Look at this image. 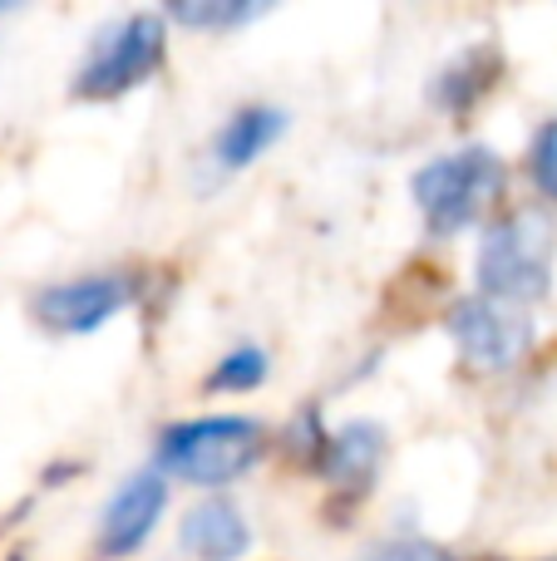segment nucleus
I'll return each mask as SVG.
<instances>
[{
	"mask_svg": "<svg viewBox=\"0 0 557 561\" xmlns=\"http://www.w3.org/2000/svg\"><path fill=\"white\" fill-rule=\"evenodd\" d=\"M266 454V428L247 414H203L158 434V468L193 488H227Z\"/></svg>",
	"mask_w": 557,
	"mask_h": 561,
	"instance_id": "obj_1",
	"label": "nucleus"
},
{
	"mask_svg": "<svg viewBox=\"0 0 557 561\" xmlns=\"http://www.w3.org/2000/svg\"><path fill=\"white\" fill-rule=\"evenodd\" d=\"M553 266H557V237L543 213H509L484 232L479 242V276L484 296L513 300V306H538L553 290Z\"/></svg>",
	"mask_w": 557,
	"mask_h": 561,
	"instance_id": "obj_2",
	"label": "nucleus"
},
{
	"mask_svg": "<svg viewBox=\"0 0 557 561\" xmlns=\"http://www.w3.org/2000/svg\"><path fill=\"white\" fill-rule=\"evenodd\" d=\"M503 178L509 173H503V158L493 148H459V153L424 163L414 173L410 193L434 237H459L489 217V207L503 193Z\"/></svg>",
	"mask_w": 557,
	"mask_h": 561,
	"instance_id": "obj_3",
	"label": "nucleus"
},
{
	"mask_svg": "<svg viewBox=\"0 0 557 561\" xmlns=\"http://www.w3.org/2000/svg\"><path fill=\"white\" fill-rule=\"evenodd\" d=\"M163 20L158 15H128L104 25L94 39H89L84 59L75 69V99H89V104H109V99L138 89L144 79L158 75L163 65Z\"/></svg>",
	"mask_w": 557,
	"mask_h": 561,
	"instance_id": "obj_4",
	"label": "nucleus"
},
{
	"mask_svg": "<svg viewBox=\"0 0 557 561\" xmlns=\"http://www.w3.org/2000/svg\"><path fill=\"white\" fill-rule=\"evenodd\" d=\"M450 340L459 350V359L484 375H503V369L523 365V355L533 350V320L523 306L499 296H464L450 310Z\"/></svg>",
	"mask_w": 557,
	"mask_h": 561,
	"instance_id": "obj_5",
	"label": "nucleus"
},
{
	"mask_svg": "<svg viewBox=\"0 0 557 561\" xmlns=\"http://www.w3.org/2000/svg\"><path fill=\"white\" fill-rule=\"evenodd\" d=\"M128 300H134V276L99 272V276L45 286L35 296V320L49 335H94L118 310H128Z\"/></svg>",
	"mask_w": 557,
	"mask_h": 561,
	"instance_id": "obj_6",
	"label": "nucleus"
},
{
	"mask_svg": "<svg viewBox=\"0 0 557 561\" xmlns=\"http://www.w3.org/2000/svg\"><path fill=\"white\" fill-rule=\"evenodd\" d=\"M168 513V473L163 468H138L109 493L99 513V552L104 557H134L148 537L158 533Z\"/></svg>",
	"mask_w": 557,
	"mask_h": 561,
	"instance_id": "obj_7",
	"label": "nucleus"
},
{
	"mask_svg": "<svg viewBox=\"0 0 557 561\" xmlns=\"http://www.w3.org/2000/svg\"><path fill=\"white\" fill-rule=\"evenodd\" d=\"M178 547L193 561H237L252 547V533H247V517L237 503H227V497H203V503H193L183 513Z\"/></svg>",
	"mask_w": 557,
	"mask_h": 561,
	"instance_id": "obj_8",
	"label": "nucleus"
},
{
	"mask_svg": "<svg viewBox=\"0 0 557 561\" xmlns=\"http://www.w3.org/2000/svg\"><path fill=\"white\" fill-rule=\"evenodd\" d=\"M380 458H385L380 424L355 419V424L336 428V434L326 438V478H331L336 488H345V493H365L371 478L380 473Z\"/></svg>",
	"mask_w": 557,
	"mask_h": 561,
	"instance_id": "obj_9",
	"label": "nucleus"
},
{
	"mask_svg": "<svg viewBox=\"0 0 557 561\" xmlns=\"http://www.w3.org/2000/svg\"><path fill=\"white\" fill-rule=\"evenodd\" d=\"M282 134H286V114H282V108L247 104V108H237V114L223 124V134H217V144H213V158H217V168L237 173V168H252Z\"/></svg>",
	"mask_w": 557,
	"mask_h": 561,
	"instance_id": "obj_10",
	"label": "nucleus"
},
{
	"mask_svg": "<svg viewBox=\"0 0 557 561\" xmlns=\"http://www.w3.org/2000/svg\"><path fill=\"white\" fill-rule=\"evenodd\" d=\"M493 79H499V55H493V49H464V55L434 79V99H440L450 114H464V108H474L489 94Z\"/></svg>",
	"mask_w": 557,
	"mask_h": 561,
	"instance_id": "obj_11",
	"label": "nucleus"
},
{
	"mask_svg": "<svg viewBox=\"0 0 557 561\" xmlns=\"http://www.w3.org/2000/svg\"><path fill=\"white\" fill-rule=\"evenodd\" d=\"M262 379H266V355L257 345H242V350H232V355L217 359V369H213L207 385L223 389V394H247V389H257Z\"/></svg>",
	"mask_w": 557,
	"mask_h": 561,
	"instance_id": "obj_12",
	"label": "nucleus"
},
{
	"mask_svg": "<svg viewBox=\"0 0 557 561\" xmlns=\"http://www.w3.org/2000/svg\"><path fill=\"white\" fill-rule=\"evenodd\" d=\"M163 10L183 30H227V25H242V0H163Z\"/></svg>",
	"mask_w": 557,
	"mask_h": 561,
	"instance_id": "obj_13",
	"label": "nucleus"
},
{
	"mask_svg": "<svg viewBox=\"0 0 557 561\" xmlns=\"http://www.w3.org/2000/svg\"><path fill=\"white\" fill-rule=\"evenodd\" d=\"M528 178H533V187H538L543 197H553V203H557V118H553V124H543L538 138H533Z\"/></svg>",
	"mask_w": 557,
	"mask_h": 561,
	"instance_id": "obj_14",
	"label": "nucleus"
},
{
	"mask_svg": "<svg viewBox=\"0 0 557 561\" xmlns=\"http://www.w3.org/2000/svg\"><path fill=\"white\" fill-rule=\"evenodd\" d=\"M385 561H454V557L440 552V547H430V542H400L385 552Z\"/></svg>",
	"mask_w": 557,
	"mask_h": 561,
	"instance_id": "obj_15",
	"label": "nucleus"
},
{
	"mask_svg": "<svg viewBox=\"0 0 557 561\" xmlns=\"http://www.w3.org/2000/svg\"><path fill=\"white\" fill-rule=\"evenodd\" d=\"M276 0H242V20H257L262 15V10H272Z\"/></svg>",
	"mask_w": 557,
	"mask_h": 561,
	"instance_id": "obj_16",
	"label": "nucleus"
},
{
	"mask_svg": "<svg viewBox=\"0 0 557 561\" xmlns=\"http://www.w3.org/2000/svg\"><path fill=\"white\" fill-rule=\"evenodd\" d=\"M25 0H0V15H10V10H20Z\"/></svg>",
	"mask_w": 557,
	"mask_h": 561,
	"instance_id": "obj_17",
	"label": "nucleus"
}]
</instances>
